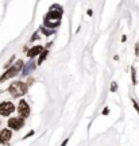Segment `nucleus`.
I'll return each instance as SVG.
<instances>
[{
    "label": "nucleus",
    "mask_w": 139,
    "mask_h": 146,
    "mask_svg": "<svg viewBox=\"0 0 139 146\" xmlns=\"http://www.w3.org/2000/svg\"><path fill=\"white\" fill-rule=\"evenodd\" d=\"M27 84L26 83H22V81H18V83H14L10 85V94L14 96V98H19V96H23V95L27 92Z\"/></svg>",
    "instance_id": "f257e3e1"
},
{
    "label": "nucleus",
    "mask_w": 139,
    "mask_h": 146,
    "mask_svg": "<svg viewBox=\"0 0 139 146\" xmlns=\"http://www.w3.org/2000/svg\"><path fill=\"white\" fill-rule=\"evenodd\" d=\"M22 66H23V61H22V60H19V61H18V62H16L14 66H11V68L8 69V70H7V72H5L3 76L0 77V81L3 83V81H5V80H8V78H11V77H14L16 73H18L22 69Z\"/></svg>",
    "instance_id": "f03ea898"
},
{
    "label": "nucleus",
    "mask_w": 139,
    "mask_h": 146,
    "mask_svg": "<svg viewBox=\"0 0 139 146\" xmlns=\"http://www.w3.org/2000/svg\"><path fill=\"white\" fill-rule=\"evenodd\" d=\"M15 111V106L12 104L11 102H3L0 103V115L1 116H8Z\"/></svg>",
    "instance_id": "7ed1b4c3"
},
{
    "label": "nucleus",
    "mask_w": 139,
    "mask_h": 146,
    "mask_svg": "<svg viewBox=\"0 0 139 146\" xmlns=\"http://www.w3.org/2000/svg\"><path fill=\"white\" fill-rule=\"evenodd\" d=\"M18 112L21 115V118L23 120L28 118V115H30V108H28V104H27L26 100H21L19 102V106H18Z\"/></svg>",
    "instance_id": "20e7f679"
},
{
    "label": "nucleus",
    "mask_w": 139,
    "mask_h": 146,
    "mask_svg": "<svg viewBox=\"0 0 139 146\" xmlns=\"http://www.w3.org/2000/svg\"><path fill=\"white\" fill-rule=\"evenodd\" d=\"M24 125V120L22 118H10L8 119V127L12 130H21Z\"/></svg>",
    "instance_id": "39448f33"
},
{
    "label": "nucleus",
    "mask_w": 139,
    "mask_h": 146,
    "mask_svg": "<svg viewBox=\"0 0 139 146\" xmlns=\"http://www.w3.org/2000/svg\"><path fill=\"white\" fill-rule=\"evenodd\" d=\"M11 135H12V133H11L10 129H4L0 133V142L1 143H7L11 139Z\"/></svg>",
    "instance_id": "423d86ee"
},
{
    "label": "nucleus",
    "mask_w": 139,
    "mask_h": 146,
    "mask_svg": "<svg viewBox=\"0 0 139 146\" xmlns=\"http://www.w3.org/2000/svg\"><path fill=\"white\" fill-rule=\"evenodd\" d=\"M42 50H43V49H42V46H39V45H36V46H32L30 50H28L27 56H28L30 58H32V57H35V56H38V54H41Z\"/></svg>",
    "instance_id": "0eeeda50"
},
{
    "label": "nucleus",
    "mask_w": 139,
    "mask_h": 146,
    "mask_svg": "<svg viewBox=\"0 0 139 146\" xmlns=\"http://www.w3.org/2000/svg\"><path fill=\"white\" fill-rule=\"evenodd\" d=\"M34 69H35V64H34V62H28L26 66H24V69H23V76H28V74H30Z\"/></svg>",
    "instance_id": "6e6552de"
},
{
    "label": "nucleus",
    "mask_w": 139,
    "mask_h": 146,
    "mask_svg": "<svg viewBox=\"0 0 139 146\" xmlns=\"http://www.w3.org/2000/svg\"><path fill=\"white\" fill-rule=\"evenodd\" d=\"M47 53H49V52H47V50H42V53H41V54H39V58H38V62H36V64H38V65H41V64L45 60H46V57H47Z\"/></svg>",
    "instance_id": "1a4fd4ad"
},
{
    "label": "nucleus",
    "mask_w": 139,
    "mask_h": 146,
    "mask_svg": "<svg viewBox=\"0 0 139 146\" xmlns=\"http://www.w3.org/2000/svg\"><path fill=\"white\" fill-rule=\"evenodd\" d=\"M41 31L45 34V35H52L53 33V30H50V29H46V27H41Z\"/></svg>",
    "instance_id": "9d476101"
},
{
    "label": "nucleus",
    "mask_w": 139,
    "mask_h": 146,
    "mask_svg": "<svg viewBox=\"0 0 139 146\" xmlns=\"http://www.w3.org/2000/svg\"><path fill=\"white\" fill-rule=\"evenodd\" d=\"M131 77H132V83L136 84V78H135V68H131Z\"/></svg>",
    "instance_id": "9b49d317"
},
{
    "label": "nucleus",
    "mask_w": 139,
    "mask_h": 146,
    "mask_svg": "<svg viewBox=\"0 0 139 146\" xmlns=\"http://www.w3.org/2000/svg\"><path fill=\"white\" fill-rule=\"evenodd\" d=\"M116 91H118V84L112 83L111 84V92H116Z\"/></svg>",
    "instance_id": "f8f14e48"
},
{
    "label": "nucleus",
    "mask_w": 139,
    "mask_h": 146,
    "mask_svg": "<svg viewBox=\"0 0 139 146\" xmlns=\"http://www.w3.org/2000/svg\"><path fill=\"white\" fill-rule=\"evenodd\" d=\"M14 60H15V56H12V57L10 58V61H8V62H7V64H5V65H4L5 68H8V66H10V65H11V62H12Z\"/></svg>",
    "instance_id": "ddd939ff"
},
{
    "label": "nucleus",
    "mask_w": 139,
    "mask_h": 146,
    "mask_svg": "<svg viewBox=\"0 0 139 146\" xmlns=\"http://www.w3.org/2000/svg\"><path fill=\"white\" fill-rule=\"evenodd\" d=\"M132 103H134V107H135V110H136V111H138V112H139V106H138V103H136L135 100H132Z\"/></svg>",
    "instance_id": "4468645a"
},
{
    "label": "nucleus",
    "mask_w": 139,
    "mask_h": 146,
    "mask_svg": "<svg viewBox=\"0 0 139 146\" xmlns=\"http://www.w3.org/2000/svg\"><path fill=\"white\" fill-rule=\"evenodd\" d=\"M68 141H69V138H66V139H65V141H64V143H62V145H61V146H66Z\"/></svg>",
    "instance_id": "2eb2a0df"
},
{
    "label": "nucleus",
    "mask_w": 139,
    "mask_h": 146,
    "mask_svg": "<svg viewBox=\"0 0 139 146\" xmlns=\"http://www.w3.org/2000/svg\"><path fill=\"white\" fill-rule=\"evenodd\" d=\"M87 14H88V16H92V14H93V12H92V10H88V12H87Z\"/></svg>",
    "instance_id": "dca6fc26"
},
{
    "label": "nucleus",
    "mask_w": 139,
    "mask_h": 146,
    "mask_svg": "<svg viewBox=\"0 0 139 146\" xmlns=\"http://www.w3.org/2000/svg\"><path fill=\"white\" fill-rule=\"evenodd\" d=\"M108 112H109V110H108V108H105V110H104V111H103V114H105V115L108 114Z\"/></svg>",
    "instance_id": "f3484780"
},
{
    "label": "nucleus",
    "mask_w": 139,
    "mask_h": 146,
    "mask_svg": "<svg viewBox=\"0 0 139 146\" xmlns=\"http://www.w3.org/2000/svg\"><path fill=\"white\" fill-rule=\"evenodd\" d=\"M126 39H127V36H126V35L122 36V41H123V42H126Z\"/></svg>",
    "instance_id": "a211bd4d"
}]
</instances>
